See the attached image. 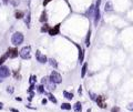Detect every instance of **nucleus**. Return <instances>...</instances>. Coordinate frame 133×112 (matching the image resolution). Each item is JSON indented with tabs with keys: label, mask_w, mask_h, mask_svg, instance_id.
<instances>
[{
	"label": "nucleus",
	"mask_w": 133,
	"mask_h": 112,
	"mask_svg": "<svg viewBox=\"0 0 133 112\" xmlns=\"http://www.w3.org/2000/svg\"><path fill=\"white\" fill-rule=\"evenodd\" d=\"M111 112H120V108L119 107H114V108H112Z\"/></svg>",
	"instance_id": "28"
},
{
	"label": "nucleus",
	"mask_w": 133,
	"mask_h": 112,
	"mask_svg": "<svg viewBox=\"0 0 133 112\" xmlns=\"http://www.w3.org/2000/svg\"><path fill=\"white\" fill-rule=\"evenodd\" d=\"M7 91H8L9 93H13L14 90H13V88H12V87H8V88H7Z\"/></svg>",
	"instance_id": "29"
},
{
	"label": "nucleus",
	"mask_w": 133,
	"mask_h": 112,
	"mask_svg": "<svg viewBox=\"0 0 133 112\" xmlns=\"http://www.w3.org/2000/svg\"><path fill=\"white\" fill-rule=\"evenodd\" d=\"M47 97H48V99H49L52 103H54V104H55V103L58 102V101H57V99L54 98V95L52 94V93H49V92H48V93H47Z\"/></svg>",
	"instance_id": "13"
},
{
	"label": "nucleus",
	"mask_w": 133,
	"mask_h": 112,
	"mask_svg": "<svg viewBox=\"0 0 133 112\" xmlns=\"http://www.w3.org/2000/svg\"><path fill=\"white\" fill-rule=\"evenodd\" d=\"M48 19V17H47V12L46 11H43L42 14H41V17H40V22H46Z\"/></svg>",
	"instance_id": "17"
},
{
	"label": "nucleus",
	"mask_w": 133,
	"mask_h": 112,
	"mask_svg": "<svg viewBox=\"0 0 133 112\" xmlns=\"http://www.w3.org/2000/svg\"><path fill=\"white\" fill-rule=\"evenodd\" d=\"M0 109H2V103H0Z\"/></svg>",
	"instance_id": "36"
},
{
	"label": "nucleus",
	"mask_w": 133,
	"mask_h": 112,
	"mask_svg": "<svg viewBox=\"0 0 133 112\" xmlns=\"http://www.w3.org/2000/svg\"><path fill=\"white\" fill-rule=\"evenodd\" d=\"M41 83H42V85H46V88L50 91H53L55 89V83H53V82L50 80L49 77H44L41 80Z\"/></svg>",
	"instance_id": "3"
},
{
	"label": "nucleus",
	"mask_w": 133,
	"mask_h": 112,
	"mask_svg": "<svg viewBox=\"0 0 133 112\" xmlns=\"http://www.w3.org/2000/svg\"><path fill=\"white\" fill-rule=\"evenodd\" d=\"M104 97H102V95H99L97 99H95V101H97V103H98V106L100 107V108H103V109H105L106 108V104H105V102H104Z\"/></svg>",
	"instance_id": "8"
},
{
	"label": "nucleus",
	"mask_w": 133,
	"mask_h": 112,
	"mask_svg": "<svg viewBox=\"0 0 133 112\" xmlns=\"http://www.w3.org/2000/svg\"><path fill=\"white\" fill-rule=\"evenodd\" d=\"M128 110H130V111H133V102L132 103H130L128 106Z\"/></svg>",
	"instance_id": "30"
},
{
	"label": "nucleus",
	"mask_w": 133,
	"mask_h": 112,
	"mask_svg": "<svg viewBox=\"0 0 133 112\" xmlns=\"http://www.w3.org/2000/svg\"><path fill=\"white\" fill-rule=\"evenodd\" d=\"M30 12H28L27 13V16L24 17V22H26V25H27V27L28 28H30Z\"/></svg>",
	"instance_id": "15"
},
{
	"label": "nucleus",
	"mask_w": 133,
	"mask_h": 112,
	"mask_svg": "<svg viewBox=\"0 0 133 112\" xmlns=\"http://www.w3.org/2000/svg\"><path fill=\"white\" fill-rule=\"evenodd\" d=\"M77 48H78V50H79V61L80 62H83L84 60V53H83V50L81 49V47L79 46V44H76Z\"/></svg>",
	"instance_id": "11"
},
{
	"label": "nucleus",
	"mask_w": 133,
	"mask_h": 112,
	"mask_svg": "<svg viewBox=\"0 0 133 112\" xmlns=\"http://www.w3.org/2000/svg\"><path fill=\"white\" fill-rule=\"evenodd\" d=\"M49 78H50V80L55 84H59V83H61L62 82V77L58 71H52Z\"/></svg>",
	"instance_id": "4"
},
{
	"label": "nucleus",
	"mask_w": 133,
	"mask_h": 112,
	"mask_svg": "<svg viewBox=\"0 0 133 112\" xmlns=\"http://www.w3.org/2000/svg\"><path fill=\"white\" fill-rule=\"evenodd\" d=\"M100 3H101V1L100 0H98L97 1V5L94 6V14H93V18H94V25L97 26L98 22L100 20Z\"/></svg>",
	"instance_id": "5"
},
{
	"label": "nucleus",
	"mask_w": 133,
	"mask_h": 112,
	"mask_svg": "<svg viewBox=\"0 0 133 112\" xmlns=\"http://www.w3.org/2000/svg\"><path fill=\"white\" fill-rule=\"evenodd\" d=\"M24 40V37L21 32H14L12 36H11V42H12L14 46H19L23 42Z\"/></svg>",
	"instance_id": "1"
},
{
	"label": "nucleus",
	"mask_w": 133,
	"mask_h": 112,
	"mask_svg": "<svg viewBox=\"0 0 133 112\" xmlns=\"http://www.w3.org/2000/svg\"><path fill=\"white\" fill-rule=\"evenodd\" d=\"M112 10H113V5L110 1L106 2V5H105V11H112Z\"/></svg>",
	"instance_id": "19"
},
{
	"label": "nucleus",
	"mask_w": 133,
	"mask_h": 112,
	"mask_svg": "<svg viewBox=\"0 0 133 112\" xmlns=\"http://www.w3.org/2000/svg\"><path fill=\"white\" fill-rule=\"evenodd\" d=\"M49 63H50V65H51V66H52V67H53V68H58V62H57V61H55V60H54V59H52V58H50V59H49Z\"/></svg>",
	"instance_id": "21"
},
{
	"label": "nucleus",
	"mask_w": 133,
	"mask_h": 112,
	"mask_svg": "<svg viewBox=\"0 0 133 112\" xmlns=\"http://www.w3.org/2000/svg\"><path fill=\"white\" fill-rule=\"evenodd\" d=\"M16 18L17 19H21V18H23V12H22V11H16Z\"/></svg>",
	"instance_id": "24"
},
{
	"label": "nucleus",
	"mask_w": 133,
	"mask_h": 112,
	"mask_svg": "<svg viewBox=\"0 0 133 112\" xmlns=\"http://www.w3.org/2000/svg\"><path fill=\"white\" fill-rule=\"evenodd\" d=\"M10 76V70L8 67H6V66H0V77L2 78H7V77H9Z\"/></svg>",
	"instance_id": "6"
},
{
	"label": "nucleus",
	"mask_w": 133,
	"mask_h": 112,
	"mask_svg": "<svg viewBox=\"0 0 133 112\" xmlns=\"http://www.w3.org/2000/svg\"><path fill=\"white\" fill-rule=\"evenodd\" d=\"M19 2H20V0H10V3L13 7H17L18 5H19Z\"/></svg>",
	"instance_id": "26"
},
{
	"label": "nucleus",
	"mask_w": 133,
	"mask_h": 112,
	"mask_svg": "<svg viewBox=\"0 0 133 112\" xmlns=\"http://www.w3.org/2000/svg\"><path fill=\"white\" fill-rule=\"evenodd\" d=\"M73 109H74L76 112H81V111H82V106H81V102H77L74 104V107H73Z\"/></svg>",
	"instance_id": "14"
},
{
	"label": "nucleus",
	"mask_w": 133,
	"mask_h": 112,
	"mask_svg": "<svg viewBox=\"0 0 133 112\" xmlns=\"http://www.w3.org/2000/svg\"><path fill=\"white\" fill-rule=\"evenodd\" d=\"M90 95H91V100H95V99H97V95H95L94 93H91L90 92Z\"/></svg>",
	"instance_id": "31"
},
{
	"label": "nucleus",
	"mask_w": 133,
	"mask_h": 112,
	"mask_svg": "<svg viewBox=\"0 0 133 112\" xmlns=\"http://www.w3.org/2000/svg\"><path fill=\"white\" fill-rule=\"evenodd\" d=\"M50 1H51V0H44V1H43V6H47Z\"/></svg>",
	"instance_id": "32"
},
{
	"label": "nucleus",
	"mask_w": 133,
	"mask_h": 112,
	"mask_svg": "<svg viewBox=\"0 0 133 112\" xmlns=\"http://www.w3.org/2000/svg\"><path fill=\"white\" fill-rule=\"evenodd\" d=\"M49 30H50V27H49V25L44 23V25H43V27L41 28V31H42V32H47V31H49Z\"/></svg>",
	"instance_id": "23"
},
{
	"label": "nucleus",
	"mask_w": 133,
	"mask_h": 112,
	"mask_svg": "<svg viewBox=\"0 0 133 112\" xmlns=\"http://www.w3.org/2000/svg\"><path fill=\"white\" fill-rule=\"evenodd\" d=\"M8 51H9V57L12 58V59L18 57V54H19V52H18V50L16 49V48H11V49H9Z\"/></svg>",
	"instance_id": "10"
},
{
	"label": "nucleus",
	"mask_w": 133,
	"mask_h": 112,
	"mask_svg": "<svg viewBox=\"0 0 133 112\" xmlns=\"http://www.w3.org/2000/svg\"><path fill=\"white\" fill-rule=\"evenodd\" d=\"M42 103L46 104V103H47V99H43V100H42Z\"/></svg>",
	"instance_id": "35"
},
{
	"label": "nucleus",
	"mask_w": 133,
	"mask_h": 112,
	"mask_svg": "<svg viewBox=\"0 0 133 112\" xmlns=\"http://www.w3.org/2000/svg\"><path fill=\"white\" fill-rule=\"evenodd\" d=\"M29 82H30V84H35V82H36V76H31L30 79H29Z\"/></svg>",
	"instance_id": "27"
},
{
	"label": "nucleus",
	"mask_w": 133,
	"mask_h": 112,
	"mask_svg": "<svg viewBox=\"0 0 133 112\" xmlns=\"http://www.w3.org/2000/svg\"><path fill=\"white\" fill-rule=\"evenodd\" d=\"M61 109H63V110H70V109H71V104H70V103H62L61 104Z\"/></svg>",
	"instance_id": "20"
},
{
	"label": "nucleus",
	"mask_w": 133,
	"mask_h": 112,
	"mask_svg": "<svg viewBox=\"0 0 133 112\" xmlns=\"http://www.w3.org/2000/svg\"><path fill=\"white\" fill-rule=\"evenodd\" d=\"M19 54H20V57L22 59H24V60H29V59H31V47L30 46L23 47L19 51Z\"/></svg>",
	"instance_id": "2"
},
{
	"label": "nucleus",
	"mask_w": 133,
	"mask_h": 112,
	"mask_svg": "<svg viewBox=\"0 0 133 112\" xmlns=\"http://www.w3.org/2000/svg\"><path fill=\"white\" fill-rule=\"evenodd\" d=\"M90 37H91V30H89L87 33V38H86V44L87 47L90 46Z\"/></svg>",
	"instance_id": "16"
},
{
	"label": "nucleus",
	"mask_w": 133,
	"mask_h": 112,
	"mask_svg": "<svg viewBox=\"0 0 133 112\" xmlns=\"http://www.w3.org/2000/svg\"><path fill=\"white\" fill-rule=\"evenodd\" d=\"M9 57V51L8 52H6L5 54H2L1 57H0V66H2L3 65V62H5L7 60V58Z\"/></svg>",
	"instance_id": "12"
},
{
	"label": "nucleus",
	"mask_w": 133,
	"mask_h": 112,
	"mask_svg": "<svg viewBox=\"0 0 133 112\" xmlns=\"http://www.w3.org/2000/svg\"><path fill=\"white\" fill-rule=\"evenodd\" d=\"M59 31H60V23L55 25L53 28H50V30L48 32H49L50 36H55V35H58L59 33Z\"/></svg>",
	"instance_id": "9"
},
{
	"label": "nucleus",
	"mask_w": 133,
	"mask_h": 112,
	"mask_svg": "<svg viewBox=\"0 0 133 112\" xmlns=\"http://www.w3.org/2000/svg\"><path fill=\"white\" fill-rule=\"evenodd\" d=\"M37 90H38L39 93H43L44 92V85H42V84L38 85V87H37Z\"/></svg>",
	"instance_id": "25"
},
{
	"label": "nucleus",
	"mask_w": 133,
	"mask_h": 112,
	"mask_svg": "<svg viewBox=\"0 0 133 112\" xmlns=\"http://www.w3.org/2000/svg\"><path fill=\"white\" fill-rule=\"evenodd\" d=\"M1 82H2V78L0 77V83H1Z\"/></svg>",
	"instance_id": "37"
},
{
	"label": "nucleus",
	"mask_w": 133,
	"mask_h": 112,
	"mask_svg": "<svg viewBox=\"0 0 133 112\" xmlns=\"http://www.w3.org/2000/svg\"><path fill=\"white\" fill-rule=\"evenodd\" d=\"M63 95H64V98L69 99V100H71V99L73 98V94H72V93H70V92H66V91H63Z\"/></svg>",
	"instance_id": "22"
},
{
	"label": "nucleus",
	"mask_w": 133,
	"mask_h": 112,
	"mask_svg": "<svg viewBox=\"0 0 133 112\" xmlns=\"http://www.w3.org/2000/svg\"><path fill=\"white\" fill-rule=\"evenodd\" d=\"M10 111H11V112H19L17 109H13V108H10Z\"/></svg>",
	"instance_id": "33"
},
{
	"label": "nucleus",
	"mask_w": 133,
	"mask_h": 112,
	"mask_svg": "<svg viewBox=\"0 0 133 112\" xmlns=\"http://www.w3.org/2000/svg\"><path fill=\"white\" fill-rule=\"evenodd\" d=\"M36 57H37V60H38V62H40V63H46L48 61L47 57H46V55H43L39 50L36 52Z\"/></svg>",
	"instance_id": "7"
},
{
	"label": "nucleus",
	"mask_w": 133,
	"mask_h": 112,
	"mask_svg": "<svg viewBox=\"0 0 133 112\" xmlns=\"http://www.w3.org/2000/svg\"><path fill=\"white\" fill-rule=\"evenodd\" d=\"M87 68H88V65L84 63V65L82 66V70H81V77L82 78H84V74H86V72H87Z\"/></svg>",
	"instance_id": "18"
},
{
	"label": "nucleus",
	"mask_w": 133,
	"mask_h": 112,
	"mask_svg": "<svg viewBox=\"0 0 133 112\" xmlns=\"http://www.w3.org/2000/svg\"><path fill=\"white\" fill-rule=\"evenodd\" d=\"M81 92H82V87L79 88V93H80V94H81Z\"/></svg>",
	"instance_id": "34"
}]
</instances>
